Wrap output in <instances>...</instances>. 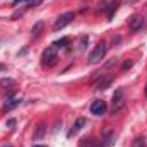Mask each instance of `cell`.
<instances>
[{
	"label": "cell",
	"mask_w": 147,
	"mask_h": 147,
	"mask_svg": "<svg viewBox=\"0 0 147 147\" xmlns=\"http://www.w3.org/2000/svg\"><path fill=\"white\" fill-rule=\"evenodd\" d=\"M106 51H108V45H106L105 41L98 43V45L94 46V50L89 53L87 62H89V63H98V62H101V60L106 57Z\"/></svg>",
	"instance_id": "obj_1"
},
{
	"label": "cell",
	"mask_w": 147,
	"mask_h": 147,
	"mask_svg": "<svg viewBox=\"0 0 147 147\" xmlns=\"http://www.w3.org/2000/svg\"><path fill=\"white\" fill-rule=\"evenodd\" d=\"M123 106H125V91L120 87L113 94V99H111V113L113 115L118 113L120 110H123Z\"/></svg>",
	"instance_id": "obj_2"
},
{
	"label": "cell",
	"mask_w": 147,
	"mask_h": 147,
	"mask_svg": "<svg viewBox=\"0 0 147 147\" xmlns=\"http://www.w3.org/2000/svg\"><path fill=\"white\" fill-rule=\"evenodd\" d=\"M55 62H57V48L51 45L43 51L41 63H43V67H51V65H55Z\"/></svg>",
	"instance_id": "obj_3"
},
{
	"label": "cell",
	"mask_w": 147,
	"mask_h": 147,
	"mask_svg": "<svg viewBox=\"0 0 147 147\" xmlns=\"http://www.w3.org/2000/svg\"><path fill=\"white\" fill-rule=\"evenodd\" d=\"M74 19H75V14H74V12H65V14H62V16L55 21V24H53V31L63 29L65 26H69V24L72 22Z\"/></svg>",
	"instance_id": "obj_4"
},
{
	"label": "cell",
	"mask_w": 147,
	"mask_h": 147,
	"mask_svg": "<svg viewBox=\"0 0 147 147\" xmlns=\"http://www.w3.org/2000/svg\"><path fill=\"white\" fill-rule=\"evenodd\" d=\"M108 110V106H106V103L103 101V99H96L92 105H91V113L92 115H96V116H103L105 113Z\"/></svg>",
	"instance_id": "obj_5"
},
{
	"label": "cell",
	"mask_w": 147,
	"mask_h": 147,
	"mask_svg": "<svg viewBox=\"0 0 147 147\" xmlns=\"http://www.w3.org/2000/svg\"><path fill=\"white\" fill-rule=\"evenodd\" d=\"M21 105V98H9V99H5V103H3V111H10L14 110V108H17Z\"/></svg>",
	"instance_id": "obj_6"
},
{
	"label": "cell",
	"mask_w": 147,
	"mask_h": 147,
	"mask_svg": "<svg viewBox=\"0 0 147 147\" xmlns=\"http://www.w3.org/2000/svg\"><path fill=\"white\" fill-rule=\"evenodd\" d=\"M142 26H144V17H140V16H134V17L130 19L128 28H130L132 31H139Z\"/></svg>",
	"instance_id": "obj_7"
},
{
	"label": "cell",
	"mask_w": 147,
	"mask_h": 147,
	"mask_svg": "<svg viewBox=\"0 0 147 147\" xmlns=\"http://www.w3.org/2000/svg\"><path fill=\"white\" fill-rule=\"evenodd\" d=\"M84 125H86V118H77V120H75V123L72 125V130L69 132V137H74V135H77Z\"/></svg>",
	"instance_id": "obj_8"
},
{
	"label": "cell",
	"mask_w": 147,
	"mask_h": 147,
	"mask_svg": "<svg viewBox=\"0 0 147 147\" xmlns=\"http://www.w3.org/2000/svg\"><path fill=\"white\" fill-rule=\"evenodd\" d=\"M111 82H113L111 77H103V79H99V80L96 82V91H105V89H108L111 86Z\"/></svg>",
	"instance_id": "obj_9"
},
{
	"label": "cell",
	"mask_w": 147,
	"mask_h": 147,
	"mask_svg": "<svg viewBox=\"0 0 147 147\" xmlns=\"http://www.w3.org/2000/svg\"><path fill=\"white\" fill-rule=\"evenodd\" d=\"M113 144H115V134H108V135L98 144V147H113Z\"/></svg>",
	"instance_id": "obj_10"
},
{
	"label": "cell",
	"mask_w": 147,
	"mask_h": 147,
	"mask_svg": "<svg viewBox=\"0 0 147 147\" xmlns=\"http://www.w3.org/2000/svg\"><path fill=\"white\" fill-rule=\"evenodd\" d=\"M0 86L3 87V89H14L16 87V80L14 79H0Z\"/></svg>",
	"instance_id": "obj_11"
},
{
	"label": "cell",
	"mask_w": 147,
	"mask_h": 147,
	"mask_svg": "<svg viewBox=\"0 0 147 147\" xmlns=\"http://www.w3.org/2000/svg\"><path fill=\"white\" fill-rule=\"evenodd\" d=\"M45 134H46V125H45V123H38L36 132H34V135H33V137H34V139L38 140V139H41Z\"/></svg>",
	"instance_id": "obj_12"
},
{
	"label": "cell",
	"mask_w": 147,
	"mask_h": 147,
	"mask_svg": "<svg viewBox=\"0 0 147 147\" xmlns=\"http://www.w3.org/2000/svg\"><path fill=\"white\" fill-rule=\"evenodd\" d=\"M43 26H45V24H43V21H39V22H36V24L33 26V29H31V36L34 38V39H36V38L41 34V29H43Z\"/></svg>",
	"instance_id": "obj_13"
},
{
	"label": "cell",
	"mask_w": 147,
	"mask_h": 147,
	"mask_svg": "<svg viewBox=\"0 0 147 147\" xmlns=\"http://www.w3.org/2000/svg\"><path fill=\"white\" fill-rule=\"evenodd\" d=\"M116 0H101L99 2V10H110L111 7L115 5Z\"/></svg>",
	"instance_id": "obj_14"
},
{
	"label": "cell",
	"mask_w": 147,
	"mask_h": 147,
	"mask_svg": "<svg viewBox=\"0 0 147 147\" xmlns=\"http://www.w3.org/2000/svg\"><path fill=\"white\" fill-rule=\"evenodd\" d=\"M69 43H70L69 38H62V39H57V41L53 43V46H55V48H65Z\"/></svg>",
	"instance_id": "obj_15"
},
{
	"label": "cell",
	"mask_w": 147,
	"mask_h": 147,
	"mask_svg": "<svg viewBox=\"0 0 147 147\" xmlns=\"http://www.w3.org/2000/svg\"><path fill=\"white\" fill-rule=\"evenodd\" d=\"M146 146H147V142H146L144 137H137V139L132 142V147H146Z\"/></svg>",
	"instance_id": "obj_16"
},
{
	"label": "cell",
	"mask_w": 147,
	"mask_h": 147,
	"mask_svg": "<svg viewBox=\"0 0 147 147\" xmlns=\"http://www.w3.org/2000/svg\"><path fill=\"white\" fill-rule=\"evenodd\" d=\"M132 67H134V62H132V60H127V62L121 65V69H123V70H128V69H132Z\"/></svg>",
	"instance_id": "obj_17"
},
{
	"label": "cell",
	"mask_w": 147,
	"mask_h": 147,
	"mask_svg": "<svg viewBox=\"0 0 147 147\" xmlns=\"http://www.w3.org/2000/svg\"><path fill=\"white\" fill-rule=\"evenodd\" d=\"M39 3H43V0H29V5L28 7H38Z\"/></svg>",
	"instance_id": "obj_18"
},
{
	"label": "cell",
	"mask_w": 147,
	"mask_h": 147,
	"mask_svg": "<svg viewBox=\"0 0 147 147\" xmlns=\"http://www.w3.org/2000/svg\"><path fill=\"white\" fill-rule=\"evenodd\" d=\"M87 41H89V39H87V36H82V38H80V48H84Z\"/></svg>",
	"instance_id": "obj_19"
},
{
	"label": "cell",
	"mask_w": 147,
	"mask_h": 147,
	"mask_svg": "<svg viewBox=\"0 0 147 147\" xmlns=\"http://www.w3.org/2000/svg\"><path fill=\"white\" fill-rule=\"evenodd\" d=\"M7 127L14 130V127H16V120H9V121H7Z\"/></svg>",
	"instance_id": "obj_20"
},
{
	"label": "cell",
	"mask_w": 147,
	"mask_h": 147,
	"mask_svg": "<svg viewBox=\"0 0 147 147\" xmlns=\"http://www.w3.org/2000/svg\"><path fill=\"white\" fill-rule=\"evenodd\" d=\"M21 2H26V0H14V5H17V3H21Z\"/></svg>",
	"instance_id": "obj_21"
},
{
	"label": "cell",
	"mask_w": 147,
	"mask_h": 147,
	"mask_svg": "<svg viewBox=\"0 0 147 147\" xmlns=\"http://www.w3.org/2000/svg\"><path fill=\"white\" fill-rule=\"evenodd\" d=\"M5 69H7L5 65H0V70H5Z\"/></svg>",
	"instance_id": "obj_22"
},
{
	"label": "cell",
	"mask_w": 147,
	"mask_h": 147,
	"mask_svg": "<svg viewBox=\"0 0 147 147\" xmlns=\"http://www.w3.org/2000/svg\"><path fill=\"white\" fill-rule=\"evenodd\" d=\"M127 2H128V3H134V2H137V0H127Z\"/></svg>",
	"instance_id": "obj_23"
},
{
	"label": "cell",
	"mask_w": 147,
	"mask_h": 147,
	"mask_svg": "<svg viewBox=\"0 0 147 147\" xmlns=\"http://www.w3.org/2000/svg\"><path fill=\"white\" fill-rule=\"evenodd\" d=\"M2 147H12V146L10 144H5V146H2Z\"/></svg>",
	"instance_id": "obj_24"
},
{
	"label": "cell",
	"mask_w": 147,
	"mask_h": 147,
	"mask_svg": "<svg viewBox=\"0 0 147 147\" xmlns=\"http://www.w3.org/2000/svg\"><path fill=\"white\" fill-rule=\"evenodd\" d=\"M34 147H45V146H34Z\"/></svg>",
	"instance_id": "obj_25"
},
{
	"label": "cell",
	"mask_w": 147,
	"mask_h": 147,
	"mask_svg": "<svg viewBox=\"0 0 147 147\" xmlns=\"http://www.w3.org/2000/svg\"><path fill=\"white\" fill-rule=\"evenodd\" d=\"M146 96H147V87H146Z\"/></svg>",
	"instance_id": "obj_26"
}]
</instances>
